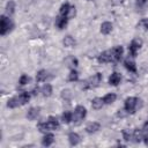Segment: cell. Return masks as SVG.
Instances as JSON below:
<instances>
[{"label": "cell", "instance_id": "obj_1", "mask_svg": "<svg viewBox=\"0 0 148 148\" xmlns=\"http://www.w3.org/2000/svg\"><path fill=\"white\" fill-rule=\"evenodd\" d=\"M30 97H31V94H30V92L23 91V92H21L20 95H16V96L9 98L8 102H7V106L10 108V109L22 106V105H24V104H27V103L29 102Z\"/></svg>", "mask_w": 148, "mask_h": 148}, {"label": "cell", "instance_id": "obj_2", "mask_svg": "<svg viewBox=\"0 0 148 148\" xmlns=\"http://www.w3.org/2000/svg\"><path fill=\"white\" fill-rule=\"evenodd\" d=\"M59 127V120L57 117H49L46 121L38 123L37 128L39 132H46V131H54Z\"/></svg>", "mask_w": 148, "mask_h": 148}, {"label": "cell", "instance_id": "obj_3", "mask_svg": "<svg viewBox=\"0 0 148 148\" xmlns=\"http://www.w3.org/2000/svg\"><path fill=\"white\" fill-rule=\"evenodd\" d=\"M14 27V23L12 22V20L9 17H7L6 15H1L0 17V34L2 36H5L7 32L12 31Z\"/></svg>", "mask_w": 148, "mask_h": 148}, {"label": "cell", "instance_id": "obj_4", "mask_svg": "<svg viewBox=\"0 0 148 148\" xmlns=\"http://www.w3.org/2000/svg\"><path fill=\"white\" fill-rule=\"evenodd\" d=\"M101 81H102V74H101V73H96V74H94L91 77H89L87 81H84L82 88H83V89H91V88H95V87L99 86Z\"/></svg>", "mask_w": 148, "mask_h": 148}, {"label": "cell", "instance_id": "obj_5", "mask_svg": "<svg viewBox=\"0 0 148 148\" xmlns=\"http://www.w3.org/2000/svg\"><path fill=\"white\" fill-rule=\"evenodd\" d=\"M140 99L136 97H128L125 99V104H124V109L127 113H134L138 105H139Z\"/></svg>", "mask_w": 148, "mask_h": 148}, {"label": "cell", "instance_id": "obj_6", "mask_svg": "<svg viewBox=\"0 0 148 148\" xmlns=\"http://www.w3.org/2000/svg\"><path fill=\"white\" fill-rule=\"evenodd\" d=\"M86 114H87L86 108L82 106V105H77L75 108L74 112H73V119H72V121H74L75 124H80L83 120V118L86 117Z\"/></svg>", "mask_w": 148, "mask_h": 148}, {"label": "cell", "instance_id": "obj_7", "mask_svg": "<svg viewBox=\"0 0 148 148\" xmlns=\"http://www.w3.org/2000/svg\"><path fill=\"white\" fill-rule=\"evenodd\" d=\"M141 45H142L141 39H138V38L133 39V40L131 42L130 46H128V53H130V56H131V57H133V58H134V57H136L138 51L140 50Z\"/></svg>", "mask_w": 148, "mask_h": 148}, {"label": "cell", "instance_id": "obj_8", "mask_svg": "<svg viewBox=\"0 0 148 148\" xmlns=\"http://www.w3.org/2000/svg\"><path fill=\"white\" fill-rule=\"evenodd\" d=\"M124 49L121 45H117L111 50V56H112V62H117L120 60L121 56H123Z\"/></svg>", "mask_w": 148, "mask_h": 148}, {"label": "cell", "instance_id": "obj_9", "mask_svg": "<svg viewBox=\"0 0 148 148\" xmlns=\"http://www.w3.org/2000/svg\"><path fill=\"white\" fill-rule=\"evenodd\" d=\"M97 61L99 64H106V62H112V56H111V50L102 52L97 57Z\"/></svg>", "mask_w": 148, "mask_h": 148}, {"label": "cell", "instance_id": "obj_10", "mask_svg": "<svg viewBox=\"0 0 148 148\" xmlns=\"http://www.w3.org/2000/svg\"><path fill=\"white\" fill-rule=\"evenodd\" d=\"M39 112H40L39 108H36V106L35 108H30L28 110V112H27V118L30 119V120H34L39 116Z\"/></svg>", "mask_w": 148, "mask_h": 148}, {"label": "cell", "instance_id": "obj_11", "mask_svg": "<svg viewBox=\"0 0 148 148\" xmlns=\"http://www.w3.org/2000/svg\"><path fill=\"white\" fill-rule=\"evenodd\" d=\"M120 80H121L120 74L117 73V72H113V73L110 75V77H109V83H110L111 86H118V84L120 83Z\"/></svg>", "mask_w": 148, "mask_h": 148}, {"label": "cell", "instance_id": "obj_12", "mask_svg": "<svg viewBox=\"0 0 148 148\" xmlns=\"http://www.w3.org/2000/svg\"><path fill=\"white\" fill-rule=\"evenodd\" d=\"M143 139V132L140 128H134L132 132V140L134 142H140Z\"/></svg>", "mask_w": 148, "mask_h": 148}, {"label": "cell", "instance_id": "obj_13", "mask_svg": "<svg viewBox=\"0 0 148 148\" xmlns=\"http://www.w3.org/2000/svg\"><path fill=\"white\" fill-rule=\"evenodd\" d=\"M124 66H125V68H126L128 72H131V73H136V65H135V62H134L133 60L126 59V60L124 61Z\"/></svg>", "mask_w": 148, "mask_h": 148}, {"label": "cell", "instance_id": "obj_14", "mask_svg": "<svg viewBox=\"0 0 148 148\" xmlns=\"http://www.w3.org/2000/svg\"><path fill=\"white\" fill-rule=\"evenodd\" d=\"M68 141H69L71 146H76L80 143V135L75 132H71L68 134Z\"/></svg>", "mask_w": 148, "mask_h": 148}, {"label": "cell", "instance_id": "obj_15", "mask_svg": "<svg viewBox=\"0 0 148 148\" xmlns=\"http://www.w3.org/2000/svg\"><path fill=\"white\" fill-rule=\"evenodd\" d=\"M67 21H68L67 17L59 15V16L57 17V20H56V25H57V28H58V29H64V28L67 25Z\"/></svg>", "mask_w": 148, "mask_h": 148}, {"label": "cell", "instance_id": "obj_16", "mask_svg": "<svg viewBox=\"0 0 148 148\" xmlns=\"http://www.w3.org/2000/svg\"><path fill=\"white\" fill-rule=\"evenodd\" d=\"M47 77H49V72L45 69H40L36 74V81L37 82H44V81H46Z\"/></svg>", "mask_w": 148, "mask_h": 148}, {"label": "cell", "instance_id": "obj_17", "mask_svg": "<svg viewBox=\"0 0 148 148\" xmlns=\"http://www.w3.org/2000/svg\"><path fill=\"white\" fill-rule=\"evenodd\" d=\"M99 128H101V125H99L98 123L94 121V123H90V124L86 127V132L89 133V134H92V133H96Z\"/></svg>", "mask_w": 148, "mask_h": 148}, {"label": "cell", "instance_id": "obj_18", "mask_svg": "<svg viewBox=\"0 0 148 148\" xmlns=\"http://www.w3.org/2000/svg\"><path fill=\"white\" fill-rule=\"evenodd\" d=\"M147 6H148V0H136L135 1V8L140 13L145 12V9L147 8Z\"/></svg>", "mask_w": 148, "mask_h": 148}, {"label": "cell", "instance_id": "obj_19", "mask_svg": "<svg viewBox=\"0 0 148 148\" xmlns=\"http://www.w3.org/2000/svg\"><path fill=\"white\" fill-rule=\"evenodd\" d=\"M39 91L42 92V95H43L44 97H49V96H51V94H52V86L49 84V83H46V84H44V86L39 89Z\"/></svg>", "mask_w": 148, "mask_h": 148}, {"label": "cell", "instance_id": "obj_20", "mask_svg": "<svg viewBox=\"0 0 148 148\" xmlns=\"http://www.w3.org/2000/svg\"><path fill=\"white\" fill-rule=\"evenodd\" d=\"M112 31V23L110 22H103L101 24V32L104 35H108Z\"/></svg>", "mask_w": 148, "mask_h": 148}, {"label": "cell", "instance_id": "obj_21", "mask_svg": "<svg viewBox=\"0 0 148 148\" xmlns=\"http://www.w3.org/2000/svg\"><path fill=\"white\" fill-rule=\"evenodd\" d=\"M53 141H54L53 134H46V135L43 138V140H42V145L45 146V147H49V146H51V145L53 143Z\"/></svg>", "mask_w": 148, "mask_h": 148}, {"label": "cell", "instance_id": "obj_22", "mask_svg": "<svg viewBox=\"0 0 148 148\" xmlns=\"http://www.w3.org/2000/svg\"><path fill=\"white\" fill-rule=\"evenodd\" d=\"M69 8H71V5H69L68 2H65V3H62V5H61V7H60V10H59V15L67 17V15H68V12H69ZM67 18H68V17H67Z\"/></svg>", "mask_w": 148, "mask_h": 148}, {"label": "cell", "instance_id": "obj_23", "mask_svg": "<svg viewBox=\"0 0 148 148\" xmlns=\"http://www.w3.org/2000/svg\"><path fill=\"white\" fill-rule=\"evenodd\" d=\"M62 44H64L65 47H73L75 45V39L72 36H66L62 39Z\"/></svg>", "mask_w": 148, "mask_h": 148}, {"label": "cell", "instance_id": "obj_24", "mask_svg": "<svg viewBox=\"0 0 148 148\" xmlns=\"http://www.w3.org/2000/svg\"><path fill=\"white\" fill-rule=\"evenodd\" d=\"M116 98H117V95L113 92H110L103 97V102H104V104H112L116 101Z\"/></svg>", "mask_w": 148, "mask_h": 148}, {"label": "cell", "instance_id": "obj_25", "mask_svg": "<svg viewBox=\"0 0 148 148\" xmlns=\"http://www.w3.org/2000/svg\"><path fill=\"white\" fill-rule=\"evenodd\" d=\"M103 104H104L103 98H99V97H96V98H94V99L91 101V106H92V109H95V110L101 109V108L103 106Z\"/></svg>", "mask_w": 148, "mask_h": 148}, {"label": "cell", "instance_id": "obj_26", "mask_svg": "<svg viewBox=\"0 0 148 148\" xmlns=\"http://www.w3.org/2000/svg\"><path fill=\"white\" fill-rule=\"evenodd\" d=\"M73 119V113L71 111H65L62 114H61V120L64 124H69Z\"/></svg>", "mask_w": 148, "mask_h": 148}, {"label": "cell", "instance_id": "obj_27", "mask_svg": "<svg viewBox=\"0 0 148 148\" xmlns=\"http://www.w3.org/2000/svg\"><path fill=\"white\" fill-rule=\"evenodd\" d=\"M14 10H15V2L13 0H9L6 5V13L8 15H12L14 13Z\"/></svg>", "mask_w": 148, "mask_h": 148}, {"label": "cell", "instance_id": "obj_28", "mask_svg": "<svg viewBox=\"0 0 148 148\" xmlns=\"http://www.w3.org/2000/svg\"><path fill=\"white\" fill-rule=\"evenodd\" d=\"M142 132H143V141H145L146 146H148V120L145 123L143 128H142Z\"/></svg>", "mask_w": 148, "mask_h": 148}, {"label": "cell", "instance_id": "obj_29", "mask_svg": "<svg viewBox=\"0 0 148 148\" xmlns=\"http://www.w3.org/2000/svg\"><path fill=\"white\" fill-rule=\"evenodd\" d=\"M29 82H30V77H29L27 74H22V75L20 76V79H18V83H20L21 86L28 84Z\"/></svg>", "mask_w": 148, "mask_h": 148}, {"label": "cell", "instance_id": "obj_30", "mask_svg": "<svg viewBox=\"0 0 148 148\" xmlns=\"http://www.w3.org/2000/svg\"><path fill=\"white\" fill-rule=\"evenodd\" d=\"M77 79H79V73L75 69H72L71 73H69V75H68V81L74 82V81H77Z\"/></svg>", "mask_w": 148, "mask_h": 148}, {"label": "cell", "instance_id": "obj_31", "mask_svg": "<svg viewBox=\"0 0 148 148\" xmlns=\"http://www.w3.org/2000/svg\"><path fill=\"white\" fill-rule=\"evenodd\" d=\"M123 138L125 141H131L132 140V132H130L128 130L123 131Z\"/></svg>", "mask_w": 148, "mask_h": 148}, {"label": "cell", "instance_id": "obj_32", "mask_svg": "<svg viewBox=\"0 0 148 148\" xmlns=\"http://www.w3.org/2000/svg\"><path fill=\"white\" fill-rule=\"evenodd\" d=\"M71 91L69 90H62V92H61V96H62V98H65V99H69L71 98Z\"/></svg>", "mask_w": 148, "mask_h": 148}, {"label": "cell", "instance_id": "obj_33", "mask_svg": "<svg viewBox=\"0 0 148 148\" xmlns=\"http://www.w3.org/2000/svg\"><path fill=\"white\" fill-rule=\"evenodd\" d=\"M73 16H75V7H74V6H71L67 17H68V18H71V17H73Z\"/></svg>", "mask_w": 148, "mask_h": 148}, {"label": "cell", "instance_id": "obj_34", "mask_svg": "<svg viewBox=\"0 0 148 148\" xmlns=\"http://www.w3.org/2000/svg\"><path fill=\"white\" fill-rule=\"evenodd\" d=\"M140 24H142L143 27H145V29H147L148 30V17L147 18H143L142 21H141V23Z\"/></svg>", "mask_w": 148, "mask_h": 148}, {"label": "cell", "instance_id": "obj_35", "mask_svg": "<svg viewBox=\"0 0 148 148\" xmlns=\"http://www.w3.org/2000/svg\"><path fill=\"white\" fill-rule=\"evenodd\" d=\"M124 2V0H112V3L114 6H118V5H121Z\"/></svg>", "mask_w": 148, "mask_h": 148}]
</instances>
